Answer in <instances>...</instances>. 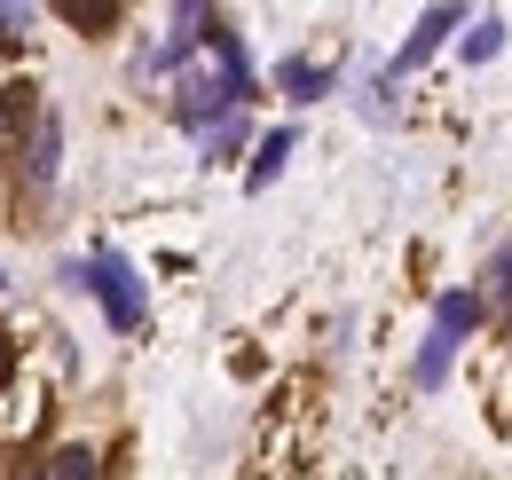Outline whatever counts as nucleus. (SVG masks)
<instances>
[{
  "label": "nucleus",
  "instance_id": "f257e3e1",
  "mask_svg": "<svg viewBox=\"0 0 512 480\" xmlns=\"http://www.w3.org/2000/svg\"><path fill=\"white\" fill-rule=\"evenodd\" d=\"M71 284L103 300V315H111V331H142V315H150V300H142V276H134V268L119 260V252H95L87 268H71Z\"/></svg>",
  "mask_w": 512,
  "mask_h": 480
},
{
  "label": "nucleus",
  "instance_id": "f03ea898",
  "mask_svg": "<svg viewBox=\"0 0 512 480\" xmlns=\"http://www.w3.org/2000/svg\"><path fill=\"white\" fill-rule=\"evenodd\" d=\"M473 323H481V300L473 292H442L434 300V331H426V347H418V386H442L457 347L473 339Z\"/></svg>",
  "mask_w": 512,
  "mask_h": 480
},
{
  "label": "nucleus",
  "instance_id": "7ed1b4c3",
  "mask_svg": "<svg viewBox=\"0 0 512 480\" xmlns=\"http://www.w3.org/2000/svg\"><path fill=\"white\" fill-rule=\"evenodd\" d=\"M40 119H48V111H40V95H32L24 79H16V87H0V158H16V166H24V150H32Z\"/></svg>",
  "mask_w": 512,
  "mask_h": 480
},
{
  "label": "nucleus",
  "instance_id": "20e7f679",
  "mask_svg": "<svg viewBox=\"0 0 512 480\" xmlns=\"http://www.w3.org/2000/svg\"><path fill=\"white\" fill-rule=\"evenodd\" d=\"M457 24H465V8H426V16H418V32L402 40V56L386 63V79H410V71H418V63H426V56L449 40V32H457Z\"/></svg>",
  "mask_w": 512,
  "mask_h": 480
},
{
  "label": "nucleus",
  "instance_id": "39448f33",
  "mask_svg": "<svg viewBox=\"0 0 512 480\" xmlns=\"http://www.w3.org/2000/svg\"><path fill=\"white\" fill-rule=\"evenodd\" d=\"M56 166H64V119L48 111L40 134H32V150H24V181H32V189H56Z\"/></svg>",
  "mask_w": 512,
  "mask_h": 480
},
{
  "label": "nucleus",
  "instance_id": "423d86ee",
  "mask_svg": "<svg viewBox=\"0 0 512 480\" xmlns=\"http://www.w3.org/2000/svg\"><path fill=\"white\" fill-rule=\"evenodd\" d=\"M276 87H284L292 103H323V95L339 87V71H331V63H308V56H284L276 63Z\"/></svg>",
  "mask_w": 512,
  "mask_h": 480
},
{
  "label": "nucleus",
  "instance_id": "0eeeda50",
  "mask_svg": "<svg viewBox=\"0 0 512 480\" xmlns=\"http://www.w3.org/2000/svg\"><path fill=\"white\" fill-rule=\"evenodd\" d=\"M284 158H292V126H276V134H260V150H253V189H268V181L284 174Z\"/></svg>",
  "mask_w": 512,
  "mask_h": 480
},
{
  "label": "nucleus",
  "instance_id": "6e6552de",
  "mask_svg": "<svg viewBox=\"0 0 512 480\" xmlns=\"http://www.w3.org/2000/svg\"><path fill=\"white\" fill-rule=\"evenodd\" d=\"M40 480H95V449H87V441H71V449H56V457L40 465Z\"/></svg>",
  "mask_w": 512,
  "mask_h": 480
},
{
  "label": "nucleus",
  "instance_id": "1a4fd4ad",
  "mask_svg": "<svg viewBox=\"0 0 512 480\" xmlns=\"http://www.w3.org/2000/svg\"><path fill=\"white\" fill-rule=\"evenodd\" d=\"M497 48H505V16H481V24L465 32V63H489Z\"/></svg>",
  "mask_w": 512,
  "mask_h": 480
},
{
  "label": "nucleus",
  "instance_id": "9d476101",
  "mask_svg": "<svg viewBox=\"0 0 512 480\" xmlns=\"http://www.w3.org/2000/svg\"><path fill=\"white\" fill-rule=\"evenodd\" d=\"M64 16H71V24H119L111 0H64Z\"/></svg>",
  "mask_w": 512,
  "mask_h": 480
},
{
  "label": "nucleus",
  "instance_id": "9b49d317",
  "mask_svg": "<svg viewBox=\"0 0 512 480\" xmlns=\"http://www.w3.org/2000/svg\"><path fill=\"white\" fill-rule=\"evenodd\" d=\"M489 292H497V307H512V237H505V252L489 260Z\"/></svg>",
  "mask_w": 512,
  "mask_h": 480
},
{
  "label": "nucleus",
  "instance_id": "f8f14e48",
  "mask_svg": "<svg viewBox=\"0 0 512 480\" xmlns=\"http://www.w3.org/2000/svg\"><path fill=\"white\" fill-rule=\"evenodd\" d=\"M32 32V8H0V48H16Z\"/></svg>",
  "mask_w": 512,
  "mask_h": 480
},
{
  "label": "nucleus",
  "instance_id": "ddd939ff",
  "mask_svg": "<svg viewBox=\"0 0 512 480\" xmlns=\"http://www.w3.org/2000/svg\"><path fill=\"white\" fill-rule=\"evenodd\" d=\"M237 142H245V119H229V126H221V134H205V158H229Z\"/></svg>",
  "mask_w": 512,
  "mask_h": 480
},
{
  "label": "nucleus",
  "instance_id": "4468645a",
  "mask_svg": "<svg viewBox=\"0 0 512 480\" xmlns=\"http://www.w3.org/2000/svg\"><path fill=\"white\" fill-rule=\"evenodd\" d=\"M8 378H16V339L0 331V394H8Z\"/></svg>",
  "mask_w": 512,
  "mask_h": 480
}]
</instances>
